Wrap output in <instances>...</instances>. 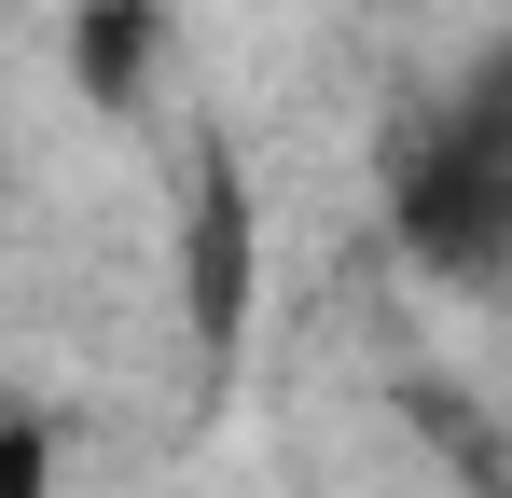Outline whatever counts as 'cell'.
<instances>
[{"instance_id": "3", "label": "cell", "mask_w": 512, "mask_h": 498, "mask_svg": "<svg viewBox=\"0 0 512 498\" xmlns=\"http://www.w3.org/2000/svg\"><path fill=\"white\" fill-rule=\"evenodd\" d=\"M153 70H167V0H84L70 14V83L97 111H139Z\"/></svg>"}, {"instance_id": "4", "label": "cell", "mask_w": 512, "mask_h": 498, "mask_svg": "<svg viewBox=\"0 0 512 498\" xmlns=\"http://www.w3.org/2000/svg\"><path fill=\"white\" fill-rule=\"evenodd\" d=\"M0 498H56V429L0 402Z\"/></svg>"}, {"instance_id": "1", "label": "cell", "mask_w": 512, "mask_h": 498, "mask_svg": "<svg viewBox=\"0 0 512 498\" xmlns=\"http://www.w3.org/2000/svg\"><path fill=\"white\" fill-rule=\"evenodd\" d=\"M388 236L443 291L512 277V42L388 125Z\"/></svg>"}, {"instance_id": "2", "label": "cell", "mask_w": 512, "mask_h": 498, "mask_svg": "<svg viewBox=\"0 0 512 498\" xmlns=\"http://www.w3.org/2000/svg\"><path fill=\"white\" fill-rule=\"evenodd\" d=\"M250 332V180L236 153H194V346Z\"/></svg>"}, {"instance_id": "5", "label": "cell", "mask_w": 512, "mask_h": 498, "mask_svg": "<svg viewBox=\"0 0 512 498\" xmlns=\"http://www.w3.org/2000/svg\"><path fill=\"white\" fill-rule=\"evenodd\" d=\"M0 208H14V139H0Z\"/></svg>"}]
</instances>
